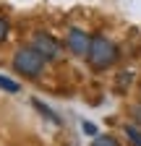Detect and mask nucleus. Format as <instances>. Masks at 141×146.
Listing matches in <instances>:
<instances>
[{"label":"nucleus","mask_w":141,"mask_h":146,"mask_svg":"<svg viewBox=\"0 0 141 146\" xmlns=\"http://www.w3.org/2000/svg\"><path fill=\"white\" fill-rule=\"evenodd\" d=\"M86 58H89L94 70H104V68H110L118 60V47L107 36L97 34V36H92V47H89V55H86Z\"/></svg>","instance_id":"obj_1"},{"label":"nucleus","mask_w":141,"mask_h":146,"mask_svg":"<svg viewBox=\"0 0 141 146\" xmlns=\"http://www.w3.org/2000/svg\"><path fill=\"white\" fill-rule=\"evenodd\" d=\"M42 68H45V58L34 47H21L19 52L13 55V70L21 73V76H26V78L39 76Z\"/></svg>","instance_id":"obj_2"},{"label":"nucleus","mask_w":141,"mask_h":146,"mask_svg":"<svg viewBox=\"0 0 141 146\" xmlns=\"http://www.w3.org/2000/svg\"><path fill=\"white\" fill-rule=\"evenodd\" d=\"M31 47L37 50L45 60H55L58 55H60V50H63V47H60V42H58V39H52V36H50V34H45V31L34 34V42H31Z\"/></svg>","instance_id":"obj_3"},{"label":"nucleus","mask_w":141,"mask_h":146,"mask_svg":"<svg viewBox=\"0 0 141 146\" xmlns=\"http://www.w3.org/2000/svg\"><path fill=\"white\" fill-rule=\"evenodd\" d=\"M65 42H68V50L73 52V55H78V58L89 55V47H92V36L86 34V31H81V29H70Z\"/></svg>","instance_id":"obj_4"},{"label":"nucleus","mask_w":141,"mask_h":146,"mask_svg":"<svg viewBox=\"0 0 141 146\" xmlns=\"http://www.w3.org/2000/svg\"><path fill=\"white\" fill-rule=\"evenodd\" d=\"M126 136L133 146H141V128L138 125H126Z\"/></svg>","instance_id":"obj_5"},{"label":"nucleus","mask_w":141,"mask_h":146,"mask_svg":"<svg viewBox=\"0 0 141 146\" xmlns=\"http://www.w3.org/2000/svg\"><path fill=\"white\" fill-rule=\"evenodd\" d=\"M34 107H37V110H39V112H42V115H45V117H50V120H52V123H60V117H58V115H55V112H52V110H50V107H47V104H42V102H39V99H34Z\"/></svg>","instance_id":"obj_6"},{"label":"nucleus","mask_w":141,"mask_h":146,"mask_svg":"<svg viewBox=\"0 0 141 146\" xmlns=\"http://www.w3.org/2000/svg\"><path fill=\"white\" fill-rule=\"evenodd\" d=\"M0 89H5L8 94H16V91H19V84L11 81V78H5V76H0Z\"/></svg>","instance_id":"obj_7"},{"label":"nucleus","mask_w":141,"mask_h":146,"mask_svg":"<svg viewBox=\"0 0 141 146\" xmlns=\"http://www.w3.org/2000/svg\"><path fill=\"white\" fill-rule=\"evenodd\" d=\"M92 146H118V141H115L112 136H97Z\"/></svg>","instance_id":"obj_8"},{"label":"nucleus","mask_w":141,"mask_h":146,"mask_svg":"<svg viewBox=\"0 0 141 146\" xmlns=\"http://www.w3.org/2000/svg\"><path fill=\"white\" fill-rule=\"evenodd\" d=\"M81 128H84V133H86V136H94V133H97V128H94L92 123H86V120H84V125H81Z\"/></svg>","instance_id":"obj_9"},{"label":"nucleus","mask_w":141,"mask_h":146,"mask_svg":"<svg viewBox=\"0 0 141 146\" xmlns=\"http://www.w3.org/2000/svg\"><path fill=\"white\" fill-rule=\"evenodd\" d=\"M5 36H8V24L3 21V18H0V42H3Z\"/></svg>","instance_id":"obj_10"},{"label":"nucleus","mask_w":141,"mask_h":146,"mask_svg":"<svg viewBox=\"0 0 141 146\" xmlns=\"http://www.w3.org/2000/svg\"><path fill=\"white\" fill-rule=\"evenodd\" d=\"M133 117H136V123L141 125V104H136V107H133Z\"/></svg>","instance_id":"obj_11"}]
</instances>
